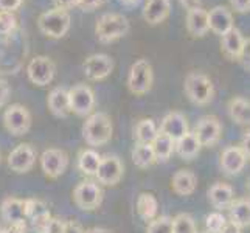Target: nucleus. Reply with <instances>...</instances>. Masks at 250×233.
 Wrapping results in <instances>:
<instances>
[{
	"label": "nucleus",
	"mask_w": 250,
	"mask_h": 233,
	"mask_svg": "<svg viewBox=\"0 0 250 233\" xmlns=\"http://www.w3.org/2000/svg\"><path fill=\"white\" fill-rule=\"evenodd\" d=\"M8 100H10V85L3 78H0V109L6 105Z\"/></svg>",
	"instance_id": "nucleus-40"
},
{
	"label": "nucleus",
	"mask_w": 250,
	"mask_h": 233,
	"mask_svg": "<svg viewBox=\"0 0 250 233\" xmlns=\"http://www.w3.org/2000/svg\"><path fill=\"white\" fill-rule=\"evenodd\" d=\"M123 5H126V6H135V5H139L142 0H120Z\"/></svg>",
	"instance_id": "nucleus-49"
},
{
	"label": "nucleus",
	"mask_w": 250,
	"mask_h": 233,
	"mask_svg": "<svg viewBox=\"0 0 250 233\" xmlns=\"http://www.w3.org/2000/svg\"><path fill=\"white\" fill-rule=\"evenodd\" d=\"M197 233H207V232H197Z\"/></svg>",
	"instance_id": "nucleus-51"
},
{
	"label": "nucleus",
	"mask_w": 250,
	"mask_h": 233,
	"mask_svg": "<svg viewBox=\"0 0 250 233\" xmlns=\"http://www.w3.org/2000/svg\"><path fill=\"white\" fill-rule=\"evenodd\" d=\"M2 233H27V224H11L2 229Z\"/></svg>",
	"instance_id": "nucleus-45"
},
{
	"label": "nucleus",
	"mask_w": 250,
	"mask_h": 233,
	"mask_svg": "<svg viewBox=\"0 0 250 233\" xmlns=\"http://www.w3.org/2000/svg\"><path fill=\"white\" fill-rule=\"evenodd\" d=\"M146 233H172V218L163 214L148 222Z\"/></svg>",
	"instance_id": "nucleus-35"
},
{
	"label": "nucleus",
	"mask_w": 250,
	"mask_h": 233,
	"mask_svg": "<svg viewBox=\"0 0 250 233\" xmlns=\"http://www.w3.org/2000/svg\"><path fill=\"white\" fill-rule=\"evenodd\" d=\"M179 2L187 10H191L194 6H201V0H179Z\"/></svg>",
	"instance_id": "nucleus-47"
},
{
	"label": "nucleus",
	"mask_w": 250,
	"mask_h": 233,
	"mask_svg": "<svg viewBox=\"0 0 250 233\" xmlns=\"http://www.w3.org/2000/svg\"><path fill=\"white\" fill-rule=\"evenodd\" d=\"M188 131L189 129H188L187 118L182 112H179V110H172L169 114H167L159 126V132L168 135L169 139H172L174 142L180 139L184 134H187Z\"/></svg>",
	"instance_id": "nucleus-18"
},
{
	"label": "nucleus",
	"mask_w": 250,
	"mask_h": 233,
	"mask_svg": "<svg viewBox=\"0 0 250 233\" xmlns=\"http://www.w3.org/2000/svg\"><path fill=\"white\" fill-rule=\"evenodd\" d=\"M172 233H197L196 222L189 213H179L172 218Z\"/></svg>",
	"instance_id": "nucleus-34"
},
{
	"label": "nucleus",
	"mask_w": 250,
	"mask_h": 233,
	"mask_svg": "<svg viewBox=\"0 0 250 233\" xmlns=\"http://www.w3.org/2000/svg\"><path fill=\"white\" fill-rule=\"evenodd\" d=\"M229 115L235 123L249 126L250 123V103L243 97H235L229 101Z\"/></svg>",
	"instance_id": "nucleus-29"
},
{
	"label": "nucleus",
	"mask_w": 250,
	"mask_h": 233,
	"mask_svg": "<svg viewBox=\"0 0 250 233\" xmlns=\"http://www.w3.org/2000/svg\"><path fill=\"white\" fill-rule=\"evenodd\" d=\"M187 30L193 38H204L208 33V11L202 6H194L187 10Z\"/></svg>",
	"instance_id": "nucleus-21"
},
{
	"label": "nucleus",
	"mask_w": 250,
	"mask_h": 233,
	"mask_svg": "<svg viewBox=\"0 0 250 233\" xmlns=\"http://www.w3.org/2000/svg\"><path fill=\"white\" fill-rule=\"evenodd\" d=\"M247 160H249V152L244 151L241 146H227L221 152L219 165L227 176H238L246 168Z\"/></svg>",
	"instance_id": "nucleus-16"
},
{
	"label": "nucleus",
	"mask_w": 250,
	"mask_h": 233,
	"mask_svg": "<svg viewBox=\"0 0 250 233\" xmlns=\"http://www.w3.org/2000/svg\"><path fill=\"white\" fill-rule=\"evenodd\" d=\"M154 83V72L152 65L146 59L135 61L127 75V89L134 95H145L148 93Z\"/></svg>",
	"instance_id": "nucleus-6"
},
{
	"label": "nucleus",
	"mask_w": 250,
	"mask_h": 233,
	"mask_svg": "<svg viewBox=\"0 0 250 233\" xmlns=\"http://www.w3.org/2000/svg\"><path fill=\"white\" fill-rule=\"evenodd\" d=\"M247 48L249 39H246L243 33L235 27L224 36H221V51L230 61H241Z\"/></svg>",
	"instance_id": "nucleus-14"
},
{
	"label": "nucleus",
	"mask_w": 250,
	"mask_h": 233,
	"mask_svg": "<svg viewBox=\"0 0 250 233\" xmlns=\"http://www.w3.org/2000/svg\"><path fill=\"white\" fill-rule=\"evenodd\" d=\"M64 229H65V221L64 219L51 216L50 221L45 224V227H44V230H42V233H64Z\"/></svg>",
	"instance_id": "nucleus-38"
},
{
	"label": "nucleus",
	"mask_w": 250,
	"mask_h": 233,
	"mask_svg": "<svg viewBox=\"0 0 250 233\" xmlns=\"http://www.w3.org/2000/svg\"><path fill=\"white\" fill-rule=\"evenodd\" d=\"M159 134V126L152 118H142L134 127V139L137 143L151 145Z\"/></svg>",
	"instance_id": "nucleus-31"
},
{
	"label": "nucleus",
	"mask_w": 250,
	"mask_h": 233,
	"mask_svg": "<svg viewBox=\"0 0 250 233\" xmlns=\"http://www.w3.org/2000/svg\"><path fill=\"white\" fill-rule=\"evenodd\" d=\"M131 30V23L123 14L106 13L97 21L95 34L101 44H112L118 39L125 38Z\"/></svg>",
	"instance_id": "nucleus-2"
},
{
	"label": "nucleus",
	"mask_w": 250,
	"mask_h": 233,
	"mask_svg": "<svg viewBox=\"0 0 250 233\" xmlns=\"http://www.w3.org/2000/svg\"><path fill=\"white\" fill-rule=\"evenodd\" d=\"M55 8H61V10H70V8L78 6V0H51Z\"/></svg>",
	"instance_id": "nucleus-44"
},
{
	"label": "nucleus",
	"mask_w": 250,
	"mask_h": 233,
	"mask_svg": "<svg viewBox=\"0 0 250 233\" xmlns=\"http://www.w3.org/2000/svg\"><path fill=\"white\" fill-rule=\"evenodd\" d=\"M201 143L196 139L194 132L188 131L187 134H184L180 139H177L174 142V152H177L184 160H191L194 159L201 151Z\"/></svg>",
	"instance_id": "nucleus-27"
},
{
	"label": "nucleus",
	"mask_w": 250,
	"mask_h": 233,
	"mask_svg": "<svg viewBox=\"0 0 250 233\" xmlns=\"http://www.w3.org/2000/svg\"><path fill=\"white\" fill-rule=\"evenodd\" d=\"M83 70L87 80L90 81H101L114 70V61L109 55L104 53H95L89 56L83 64Z\"/></svg>",
	"instance_id": "nucleus-15"
},
{
	"label": "nucleus",
	"mask_w": 250,
	"mask_h": 233,
	"mask_svg": "<svg viewBox=\"0 0 250 233\" xmlns=\"http://www.w3.org/2000/svg\"><path fill=\"white\" fill-rule=\"evenodd\" d=\"M85 233H112L109 229H103V227H90L85 230Z\"/></svg>",
	"instance_id": "nucleus-48"
},
{
	"label": "nucleus",
	"mask_w": 250,
	"mask_h": 233,
	"mask_svg": "<svg viewBox=\"0 0 250 233\" xmlns=\"http://www.w3.org/2000/svg\"><path fill=\"white\" fill-rule=\"evenodd\" d=\"M0 233H2V226H0Z\"/></svg>",
	"instance_id": "nucleus-50"
},
{
	"label": "nucleus",
	"mask_w": 250,
	"mask_h": 233,
	"mask_svg": "<svg viewBox=\"0 0 250 233\" xmlns=\"http://www.w3.org/2000/svg\"><path fill=\"white\" fill-rule=\"evenodd\" d=\"M47 106L50 112L58 118H65L70 115V103H68V90L64 87L51 89L47 98Z\"/></svg>",
	"instance_id": "nucleus-24"
},
{
	"label": "nucleus",
	"mask_w": 250,
	"mask_h": 233,
	"mask_svg": "<svg viewBox=\"0 0 250 233\" xmlns=\"http://www.w3.org/2000/svg\"><path fill=\"white\" fill-rule=\"evenodd\" d=\"M103 3H104V0H78V6L84 11H93Z\"/></svg>",
	"instance_id": "nucleus-42"
},
{
	"label": "nucleus",
	"mask_w": 250,
	"mask_h": 233,
	"mask_svg": "<svg viewBox=\"0 0 250 233\" xmlns=\"http://www.w3.org/2000/svg\"><path fill=\"white\" fill-rule=\"evenodd\" d=\"M25 205V218L33 224V229L38 233H42L45 224L50 221L51 213L44 201L36 199V197H30V199L23 201Z\"/></svg>",
	"instance_id": "nucleus-17"
},
{
	"label": "nucleus",
	"mask_w": 250,
	"mask_h": 233,
	"mask_svg": "<svg viewBox=\"0 0 250 233\" xmlns=\"http://www.w3.org/2000/svg\"><path fill=\"white\" fill-rule=\"evenodd\" d=\"M194 135L196 139L199 140L201 146H214L222 135V125L221 122L213 115H205L202 118H199V122L194 126Z\"/></svg>",
	"instance_id": "nucleus-13"
},
{
	"label": "nucleus",
	"mask_w": 250,
	"mask_h": 233,
	"mask_svg": "<svg viewBox=\"0 0 250 233\" xmlns=\"http://www.w3.org/2000/svg\"><path fill=\"white\" fill-rule=\"evenodd\" d=\"M185 95L196 106H207L214 97V85L205 73L189 72L184 83Z\"/></svg>",
	"instance_id": "nucleus-3"
},
{
	"label": "nucleus",
	"mask_w": 250,
	"mask_h": 233,
	"mask_svg": "<svg viewBox=\"0 0 250 233\" xmlns=\"http://www.w3.org/2000/svg\"><path fill=\"white\" fill-rule=\"evenodd\" d=\"M132 162L135 167H139L142 169L152 167L157 162L152 151V146L145 143H135V146L132 148Z\"/></svg>",
	"instance_id": "nucleus-32"
},
{
	"label": "nucleus",
	"mask_w": 250,
	"mask_h": 233,
	"mask_svg": "<svg viewBox=\"0 0 250 233\" xmlns=\"http://www.w3.org/2000/svg\"><path fill=\"white\" fill-rule=\"evenodd\" d=\"M39 163H41V169L44 172L45 177L58 179L64 174L68 167V155L62 149L48 148L41 154Z\"/></svg>",
	"instance_id": "nucleus-11"
},
{
	"label": "nucleus",
	"mask_w": 250,
	"mask_h": 233,
	"mask_svg": "<svg viewBox=\"0 0 250 233\" xmlns=\"http://www.w3.org/2000/svg\"><path fill=\"white\" fill-rule=\"evenodd\" d=\"M101 160V154L98 151H95L93 148L83 149L78 154V160H76V165L78 169L81 171V174L87 176V177H95V172L98 169Z\"/></svg>",
	"instance_id": "nucleus-30"
},
{
	"label": "nucleus",
	"mask_w": 250,
	"mask_h": 233,
	"mask_svg": "<svg viewBox=\"0 0 250 233\" xmlns=\"http://www.w3.org/2000/svg\"><path fill=\"white\" fill-rule=\"evenodd\" d=\"M64 233H85V229L78 221H65Z\"/></svg>",
	"instance_id": "nucleus-43"
},
{
	"label": "nucleus",
	"mask_w": 250,
	"mask_h": 233,
	"mask_svg": "<svg viewBox=\"0 0 250 233\" xmlns=\"http://www.w3.org/2000/svg\"><path fill=\"white\" fill-rule=\"evenodd\" d=\"M135 209H137V214H139L143 221L149 222L154 218H157L159 201L152 193H145L143 191V193L139 194V197H137Z\"/></svg>",
	"instance_id": "nucleus-28"
},
{
	"label": "nucleus",
	"mask_w": 250,
	"mask_h": 233,
	"mask_svg": "<svg viewBox=\"0 0 250 233\" xmlns=\"http://www.w3.org/2000/svg\"><path fill=\"white\" fill-rule=\"evenodd\" d=\"M73 202L84 212L97 210L103 202V188L92 179L81 180L73 188Z\"/></svg>",
	"instance_id": "nucleus-5"
},
{
	"label": "nucleus",
	"mask_w": 250,
	"mask_h": 233,
	"mask_svg": "<svg viewBox=\"0 0 250 233\" xmlns=\"http://www.w3.org/2000/svg\"><path fill=\"white\" fill-rule=\"evenodd\" d=\"M68 103H70V112L78 117H89L97 100H95V92L87 84H76L72 89H68Z\"/></svg>",
	"instance_id": "nucleus-7"
},
{
	"label": "nucleus",
	"mask_w": 250,
	"mask_h": 233,
	"mask_svg": "<svg viewBox=\"0 0 250 233\" xmlns=\"http://www.w3.org/2000/svg\"><path fill=\"white\" fill-rule=\"evenodd\" d=\"M56 65L48 56H34L27 65V76L28 80L39 87H45L55 80Z\"/></svg>",
	"instance_id": "nucleus-9"
},
{
	"label": "nucleus",
	"mask_w": 250,
	"mask_h": 233,
	"mask_svg": "<svg viewBox=\"0 0 250 233\" xmlns=\"http://www.w3.org/2000/svg\"><path fill=\"white\" fill-rule=\"evenodd\" d=\"M219 233H243V229L236 227L235 224H231V222H227L226 227H224Z\"/></svg>",
	"instance_id": "nucleus-46"
},
{
	"label": "nucleus",
	"mask_w": 250,
	"mask_h": 233,
	"mask_svg": "<svg viewBox=\"0 0 250 233\" xmlns=\"http://www.w3.org/2000/svg\"><path fill=\"white\" fill-rule=\"evenodd\" d=\"M0 216L8 226H11V224H27L23 201L11 196L5 197L2 204H0Z\"/></svg>",
	"instance_id": "nucleus-22"
},
{
	"label": "nucleus",
	"mask_w": 250,
	"mask_h": 233,
	"mask_svg": "<svg viewBox=\"0 0 250 233\" xmlns=\"http://www.w3.org/2000/svg\"><path fill=\"white\" fill-rule=\"evenodd\" d=\"M151 146H152V151L157 162H168L171 159L172 152H174V140L160 132L157 134L156 139H154Z\"/></svg>",
	"instance_id": "nucleus-33"
},
{
	"label": "nucleus",
	"mask_w": 250,
	"mask_h": 233,
	"mask_svg": "<svg viewBox=\"0 0 250 233\" xmlns=\"http://www.w3.org/2000/svg\"><path fill=\"white\" fill-rule=\"evenodd\" d=\"M23 0H0V11H10L14 13L22 6Z\"/></svg>",
	"instance_id": "nucleus-39"
},
{
	"label": "nucleus",
	"mask_w": 250,
	"mask_h": 233,
	"mask_svg": "<svg viewBox=\"0 0 250 233\" xmlns=\"http://www.w3.org/2000/svg\"><path fill=\"white\" fill-rule=\"evenodd\" d=\"M227 218L224 216L222 212H213L205 218V232L207 233H219L227 224Z\"/></svg>",
	"instance_id": "nucleus-36"
},
{
	"label": "nucleus",
	"mask_w": 250,
	"mask_h": 233,
	"mask_svg": "<svg viewBox=\"0 0 250 233\" xmlns=\"http://www.w3.org/2000/svg\"><path fill=\"white\" fill-rule=\"evenodd\" d=\"M208 202L216 209V212H224L227 210L231 205V202L235 201V191L231 185L226 182H216L213 184L208 190Z\"/></svg>",
	"instance_id": "nucleus-20"
},
{
	"label": "nucleus",
	"mask_w": 250,
	"mask_h": 233,
	"mask_svg": "<svg viewBox=\"0 0 250 233\" xmlns=\"http://www.w3.org/2000/svg\"><path fill=\"white\" fill-rule=\"evenodd\" d=\"M36 159L38 154L33 146L28 143H21L8 154V167L17 174H25V172L33 169Z\"/></svg>",
	"instance_id": "nucleus-12"
},
{
	"label": "nucleus",
	"mask_w": 250,
	"mask_h": 233,
	"mask_svg": "<svg viewBox=\"0 0 250 233\" xmlns=\"http://www.w3.org/2000/svg\"><path fill=\"white\" fill-rule=\"evenodd\" d=\"M171 188L179 196H191L197 188V177L189 169H179L171 179Z\"/></svg>",
	"instance_id": "nucleus-25"
},
{
	"label": "nucleus",
	"mask_w": 250,
	"mask_h": 233,
	"mask_svg": "<svg viewBox=\"0 0 250 233\" xmlns=\"http://www.w3.org/2000/svg\"><path fill=\"white\" fill-rule=\"evenodd\" d=\"M233 27V14L227 6L218 5L208 11V30H211L214 34L224 36Z\"/></svg>",
	"instance_id": "nucleus-19"
},
{
	"label": "nucleus",
	"mask_w": 250,
	"mask_h": 233,
	"mask_svg": "<svg viewBox=\"0 0 250 233\" xmlns=\"http://www.w3.org/2000/svg\"><path fill=\"white\" fill-rule=\"evenodd\" d=\"M70 13L61 8H53V10L44 11L38 17V28L47 38L61 39L67 31L70 30Z\"/></svg>",
	"instance_id": "nucleus-4"
},
{
	"label": "nucleus",
	"mask_w": 250,
	"mask_h": 233,
	"mask_svg": "<svg viewBox=\"0 0 250 233\" xmlns=\"http://www.w3.org/2000/svg\"><path fill=\"white\" fill-rule=\"evenodd\" d=\"M17 28V17L14 13L10 11H0V34L8 36L14 33Z\"/></svg>",
	"instance_id": "nucleus-37"
},
{
	"label": "nucleus",
	"mask_w": 250,
	"mask_h": 233,
	"mask_svg": "<svg viewBox=\"0 0 250 233\" xmlns=\"http://www.w3.org/2000/svg\"><path fill=\"white\" fill-rule=\"evenodd\" d=\"M114 125L106 112H92L83 125V139L92 148H100L110 142Z\"/></svg>",
	"instance_id": "nucleus-1"
},
{
	"label": "nucleus",
	"mask_w": 250,
	"mask_h": 233,
	"mask_svg": "<svg viewBox=\"0 0 250 233\" xmlns=\"http://www.w3.org/2000/svg\"><path fill=\"white\" fill-rule=\"evenodd\" d=\"M171 11V0H146L143 19L148 25H160Z\"/></svg>",
	"instance_id": "nucleus-23"
},
{
	"label": "nucleus",
	"mask_w": 250,
	"mask_h": 233,
	"mask_svg": "<svg viewBox=\"0 0 250 233\" xmlns=\"http://www.w3.org/2000/svg\"><path fill=\"white\" fill-rule=\"evenodd\" d=\"M123 172L125 167L123 162L120 160L117 155H101L98 169L95 172V177H97V182L100 185H106V187H114L120 184V180L123 179Z\"/></svg>",
	"instance_id": "nucleus-10"
},
{
	"label": "nucleus",
	"mask_w": 250,
	"mask_h": 233,
	"mask_svg": "<svg viewBox=\"0 0 250 233\" xmlns=\"http://www.w3.org/2000/svg\"><path fill=\"white\" fill-rule=\"evenodd\" d=\"M3 125L11 135L22 137L25 134H28V131L31 129L30 110L22 105H17V103L8 106L3 114Z\"/></svg>",
	"instance_id": "nucleus-8"
},
{
	"label": "nucleus",
	"mask_w": 250,
	"mask_h": 233,
	"mask_svg": "<svg viewBox=\"0 0 250 233\" xmlns=\"http://www.w3.org/2000/svg\"><path fill=\"white\" fill-rule=\"evenodd\" d=\"M229 222L235 224L239 229H246L250 224V201L249 197H239L229 207Z\"/></svg>",
	"instance_id": "nucleus-26"
},
{
	"label": "nucleus",
	"mask_w": 250,
	"mask_h": 233,
	"mask_svg": "<svg viewBox=\"0 0 250 233\" xmlns=\"http://www.w3.org/2000/svg\"><path fill=\"white\" fill-rule=\"evenodd\" d=\"M230 5L239 14H246L250 11V0H230Z\"/></svg>",
	"instance_id": "nucleus-41"
}]
</instances>
